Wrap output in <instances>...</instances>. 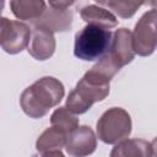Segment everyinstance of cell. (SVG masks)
<instances>
[{"label":"cell","instance_id":"1","mask_svg":"<svg viewBox=\"0 0 157 157\" xmlns=\"http://www.w3.org/2000/svg\"><path fill=\"white\" fill-rule=\"evenodd\" d=\"M64 94L65 88L61 81L53 76H44L23 90L20 105L29 118L40 119L61 102Z\"/></svg>","mask_w":157,"mask_h":157},{"label":"cell","instance_id":"2","mask_svg":"<svg viewBox=\"0 0 157 157\" xmlns=\"http://www.w3.org/2000/svg\"><path fill=\"white\" fill-rule=\"evenodd\" d=\"M110 80L112 78L91 67L69 93L65 108L74 114L86 113L96 102L103 101L109 94Z\"/></svg>","mask_w":157,"mask_h":157},{"label":"cell","instance_id":"3","mask_svg":"<svg viewBox=\"0 0 157 157\" xmlns=\"http://www.w3.org/2000/svg\"><path fill=\"white\" fill-rule=\"evenodd\" d=\"M113 33L96 25H86L75 34L74 54L83 61H98L110 48Z\"/></svg>","mask_w":157,"mask_h":157},{"label":"cell","instance_id":"4","mask_svg":"<svg viewBox=\"0 0 157 157\" xmlns=\"http://www.w3.org/2000/svg\"><path fill=\"white\" fill-rule=\"evenodd\" d=\"M130 114L119 107H113L105 110L97 121V137L108 145H117L126 140L131 134Z\"/></svg>","mask_w":157,"mask_h":157},{"label":"cell","instance_id":"5","mask_svg":"<svg viewBox=\"0 0 157 157\" xmlns=\"http://www.w3.org/2000/svg\"><path fill=\"white\" fill-rule=\"evenodd\" d=\"M74 4V1H49L40 17L32 22L33 28H40L53 34L70 31L74 20L70 6Z\"/></svg>","mask_w":157,"mask_h":157},{"label":"cell","instance_id":"6","mask_svg":"<svg viewBox=\"0 0 157 157\" xmlns=\"http://www.w3.org/2000/svg\"><path fill=\"white\" fill-rule=\"evenodd\" d=\"M156 20L157 11L151 9L145 12L135 25L132 37V48L135 54L140 56H148L156 49Z\"/></svg>","mask_w":157,"mask_h":157},{"label":"cell","instance_id":"7","mask_svg":"<svg viewBox=\"0 0 157 157\" xmlns=\"http://www.w3.org/2000/svg\"><path fill=\"white\" fill-rule=\"evenodd\" d=\"M29 40V26L21 21L7 18L0 34V47L2 48V50L7 54H18L28 47Z\"/></svg>","mask_w":157,"mask_h":157},{"label":"cell","instance_id":"8","mask_svg":"<svg viewBox=\"0 0 157 157\" xmlns=\"http://www.w3.org/2000/svg\"><path fill=\"white\" fill-rule=\"evenodd\" d=\"M107 55L119 70L134 60L135 52L132 48V37L128 28L121 27L113 33L112 44Z\"/></svg>","mask_w":157,"mask_h":157},{"label":"cell","instance_id":"9","mask_svg":"<svg viewBox=\"0 0 157 157\" xmlns=\"http://www.w3.org/2000/svg\"><path fill=\"white\" fill-rule=\"evenodd\" d=\"M97 136L94 131L87 126H77L67 135L65 150L71 157H87L96 151Z\"/></svg>","mask_w":157,"mask_h":157},{"label":"cell","instance_id":"10","mask_svg":"<svg viewBox=\"0 0 157 157\" xmlns=\"http://www.w3.org/2000/svg\"><path fill=\"white\" fill-rule=\"evenodd\" d=\"M55 47L56 42L53 33L40 28H33L31 32V43L27 47V50L32 58L44 61L54 54Z\"/></svg>","mask_w":157,"mask_h":157},{"label":"cell","instance_id":"11","mask_svg":"<svg viewBox=\"0 0 157 157\" xmlns=\"http://www.w3.org/2000/svg\"><path fill=\"white\" fill-rule=\"evenodd\" d=\"M109 157H155V141L144 139H126L118 142Z\"/></svg>","mask_w":157,"mask_h":157},{"label":"cell","instance_id":"12","mask_svg":"<svg viewBox=\"0 0 157 157\" xmlns=\"http://www.w3.org/2000/svg\"><path fill=\"white\" fill-rule=\"evenodd\" d=\"M80 16L85 22H87V25H96L105 29L114 28L118 25V20L114 13L97 4L83 6L80 10Z\"/></svg>","mask_w":157,"mask_h":157},{"label":"cell","instance_id":"13","mask_svg":"<svg viewBox=\"0 0 157 157\" xmlns=\"http://www.w3.org/2000/svg\"><path fill=\"white\" fill-rule=\"evenodd\" d=\"M47 2L42 0H13L10 1V7L16 18L29 21L31 23L40 17L45 10Z\"/></svg>","mask_w":157,"mask_h":157},{"label":"cell","instance_id":"14","mask_svg":"<svg viewBox=\"0 0 157 157\" xmlns=\"http://www.w3.org/2000/svg\"><path fill=\"white\" fill-rule=\"evenodd\" d=\"M66 132L63 130L50 126L47 128L37 139L36 141V150L38 152H48V151H55V150H61L66 145L67 140Z\"/></svg>","mask_w":157,"mask_h":157},{"label":"cell","instance_id":"15","mask_svg":"<svg viewBox=\"0 0 157 157\" xmlns=\"http://www.w3.org/2000/svg\"><path fill=\"white\" fill-rule=\"evenodd\" d=\"M78 118L65 107L56 108L50 115L52 126H55L66 134H70L72 130H75L78 126Z\"/></svg>","mask_w":157,"mask_h":157},{"label":"cell","instance_id":"16","mask_svg":"<svg viewBox=\"0 0 157 157\" xmlns=\"http://www.w3.org/2000/svg\"><path fill=\"white\" fill-rule=\"evenodd\" d=\"M142 1H120V0H108V1H97L98 6H107L112 11H114L121 18H130L134 13L140 9ZM110 11V12H112Z\"/></svg>","mask_w":157,"mask_h":157},{"label":"cell","instance_id":"17","mask_svg":"<svg viewBox=\"0 0 157 157\" xmlns=\"http://www.w3.org/2000/svg\"><path fill=\"white\" fill-rule=\"evenodd\" d=\"M40 157H65L64 153L60 150H55V151H48V152H43Z\"/></svg>","mask_w":157,"mask_h":157},{"label":"cell","instance_id":"18","mask_svg":"<svg viewBox=\"0 0 157 157\" xmlns=\"http://www.w3.org/2000/svg\"><path fill=\"white\" fill-rule=\"evenodd\" d=\"M6 21H7V17L0 16V34H1V31H2V28H4L5 23H6Z\"/></svg>","mask_w":157,"mask_h":157},{"label":"cell","instance_id":"19","mask_svg":"<svg viewBox=\"0 0 157 157\" xmlns=\"http://www.w3.org/2000/svg\"><path fill=\"white\" fill-rule=\"evenodd\" d=\"M4 5H5V2H4L2 0H0V16H1V12H2V9H4Z\"/></svg>","mask_w":157,"mask_h":157}]
</instances>
